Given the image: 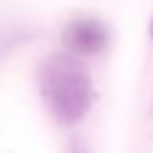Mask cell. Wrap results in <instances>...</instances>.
I'll return each mask as SVG.
<instances>
[{
    "label": "cell",
    "instance_id": "6da1fadb",
    "mask_svg": "<svg viewBox=\"0 0 153 153\" xmlns=\"http://www.w3.org/2000/svg\"><path fill=\"white\" fill-rule=\"evenodd\" d=\"M38 84L46 107L61 124L74 126L88 115L94 99L92 78L74 55L57 53L44 59Z\"/></svg>",
    "mask_w": 153,
    "mask_h": 153
},
{
    "label": "cell",
    "instance_id": "7a4b0ae2",
    "mask_svg": "<svg viewBox=\"0 0 153 153\" xmlns=\"http://www.w3.org/2000/svg\"><path fill=\"white\" fill-rule=\"evenodd\" d=\"M107 42L109 32L97 19H76L63 32V44L76 55H99Z\"/></svg>",
    "mask_w": 153,
    "mask_h": 153
},
{
    "label": "cell",
    "instance_id": "3957f363",
    "mask_svg": "<svg viewBox=\"0 0 153 153\" xmlns=\"http://www.w3.org/2000/svg\"><path fill=\"white\" fill-rule=\"evenodd\" d=\"M149 36L153 38V21H151V25H149Z\"/></svg>",
    "mask_w": 153,
    "mask_h": 153
},
{
    "label": "cell",
    "instance_id": "277c9868",
    "mask_svg": "<svg viewBox=\"0 0 153 153\" xmlns=\"http://www.w3.org/2000/svg\"><path fill=\"white\" fill-rule=\"evenodd\" d=\"M74 153H82V151H80V149H76V151H74Z\"/></svg>",
    "mask_w": 153,
    "mask_h": 153
}]
</instances>
